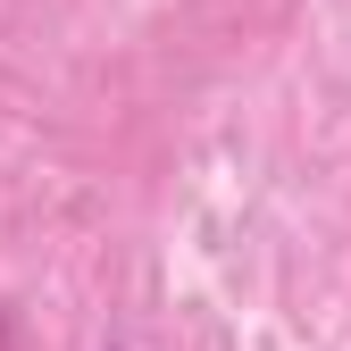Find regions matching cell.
<instances>
[{
	"label": "cell",
	"instance_id": "cell-1",
	"mask_svg": "<svg viewBox=\"0 0 351 351\" xmlns=\"http://www.w3.org/2000/svg\"><path fill=\"white\" fill-rule=\"evenodd\" d=\"M0 351H17V326H9V301H0Z\"/></svg>",
	"mask_w": 351,
	"mask_h": 351
},
{
	"label": "cell",
	"instance_id": "cell-2",
	"mask_svg": "<svg viewBox=\"0 0 351 351\" xmlns=\"http://www.w3.org/2000/svg\"><path fill=\"white\" fill-rule=\"evenodd\" d=\"M109 351H117V343H109Z\"/></svg>",
	"mask_w": 351,
	"mask_h": 351
}]
</instances>
